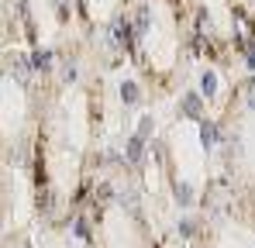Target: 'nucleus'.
Here are the masks:
<instances>
[{
	"instance_id": "nucleus-7",
	"label": "nucleus",
	"mask_w": 255,
	"mask_h": 248,
	"mask_svg": "<svg viewBox=\"0 0 255 248\" xmlns=\"http://www.w3.org/2000/svg\"><path fill=\"white\" fill-rule=\"evenodd\" d=\"M3 248H31L24 238H14V242H3Z\"/></svg>"
},
{
	"instance_id": "nucleus-2",
	"label": "nucleus",
	"mask_w": 255,
	"mask_h": 248,
	"mask_svg": "<svg viewBox=\"0 0 255 248\" xmlns=\"http://www.w3.org/2000/svg\"><path fill=\"white\" fill-rule=\"evenodd\" d=\"M118 48L131 59L138 80L155 97H166L183 80L190 45V3L186 0H134L118 24Z\"/></svg>"
},
{
	"instance_id": "nucleus-5",
	"label": "nucleus",
	"mask_w": 255,
	"mask_h": 248,
	"mask_svg": "<svg viewBox=\"0 0 255 248\" xmlns=\"http://www.w3.org/2000/svg\"><path fill=\"white\" fill-rule=\"evenodd\" d=\"M190 248H255V207L242 204L231 186L214 176L200 193V217L186 221Z\"/></svg>"
},
{
	"instance_id": "nucleus-1",
	"label": "nucleus",
	"mask_w": 255,
	"mask_h": 248,
	"mask_svg": "<svg viewBox=\"0 0 255 248\" xmlns=\"http://www.w3.org/2000/svg\"><path fill=\"white\" fill-rule=\"evenodd\" d=\"M93 52L83 45L55 52V69L38 86V121L31 141V197L35 214L59 224L80 217L97 186L100 169V121L104 93L90 66Z\"/></svg>"
},
{
	"instance_id": "nucleus-3",
	"label": "nucleus",
	"mask_w": 255,
	"mask_h": 248,
	"mask_svg": "<svg viewBox=\"0 0 255 248\" xmlns=\"http://www.w3.org/2000/svg\"><path fill=\"white\" fill-rule=\"evenodd\" d=\"M76 224L86 248H169L152 228L138 186L121 183L118 176L97 179Z\"/></svg>"
},
{
	"instance_id": "nucleus-4",
	"label": "nucleus",
	"mask_w": 255,
	"mask_h": 248,
	"mask_svg": "<svg viewBox=\"0 0 255 248\" xmlns=\"http://www.w3.org/2000/svg\"><path fill=\"white\" fill-rule=\"evenodd\" d=\"M221 179L242 204L255 207V73L231 83L221 107Z\"/></svg>"
},
{
	"instance_id": "nucleus-6",
	"label": "nucleus",
	"mask_w": 255,
	"mask_h": 248,
	"mask_svg": "<svg viewBox=\"0 0 255 248\" xmlns=\"http://www.w3.org/2000/svg\"><path fill=\"white\" fill-rule=\"evenodd\" d=\"M73 10H76V21L86 35V45L97 52V48H107V52H121L118 48V24L128 14V7L134 0H69Z\"/></svg>"
}]
</instances>
